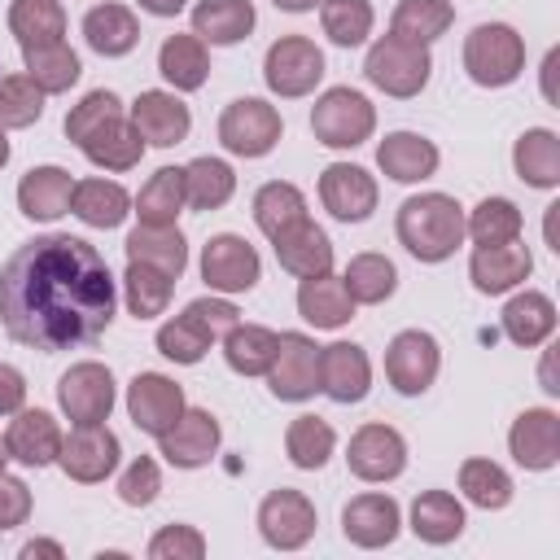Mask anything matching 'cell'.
I'll use <instances>...</instances> for the list:
<instances>
[{
  "label": "cell",
  "instance_id": "55",
  "mask_svg": "<svg viewBox=\"0 0 560 560\" xmlns=\"http://www.w3.org/2000/svg\"><path fill=\"white\" fill-rule=\"evenodd\" d=\"M22 398H26V381H22V372L9 368V363H0V416L22 411Z\"/></svg>",
  "mask_w": 560,
  "mask_h": 560
},
{
  "label": "cell",
  "instance_id": "32",
  "mask_svg": "<svg viewBox=\"0 0 560 560\" xmlns=\"http://www.w3.org/2000/svg\"><path fill=\"white\" fill-rule=\"evenodd\" d=\"M158 70L175 92H197L210 74L206 44L197 35H166L162 48H158Z\"/></svg>",
  "mask_w": 560,
  "mask_h": 560
},
{
  "label": "cell",
  "instance_id": "2",
  "mask_svg": "<svg viewBox=\"0 0 560 560\" xmlns=\"http://www.w3.org/2000/svg\"><path fill=\"white\" fill-rule=\"evenodd\" d=\"M66 136L79 144V153L92 166H105V171H131L140 162V153H144L140 131L122 114V101L114 92H105V88L88 92L66 114Z\"/></svg>",
  "mask_w": 560,
  "mask_h": 560
},
{
  "label": "cell",
  "instance_id": "15",
  "mask_svg": "<svg viewBox=\"0 0 560 560\" xmlns=\"http://www.w3.org/2000/svg\"><path fill=\"white\" fill-rule=\"evenodd\" d=\"M57 464L66 468V477H74L83 486L105 481L118 468V438L105 424H74V433L61 438Z\"/></svg>",
  "mask_w": 560,
  "mask_h": 560
},
{
  "label": "cell",
  "instance_id": "30",
  "mask_svg": "<svg viewBox=\"0 0 560 560\" xmlns=\"http://www.w3.org/2000/svg\"><path fill=\"white\" fill-rule=\"evenodd\" d=\"M298 311L306 324L315 328H341L350 315H354V298L346 293V284L337 276H306L302 289H298Z\"/></svg>",
  "mask_w": 560,
  "mask_h": 560
},
{
  "label": "cell",
  "instance_id": "12",
  "mask_svg": "<svg viewBox=\"0 0 560 560\" xmlns=\"http://www.w3.org/2000/svg\"><path fill=\"white\" fill-rule=\"evenodd\" d=\"M258 534L276 551H298L315 534V503L302 490H289V486L271 490L258 503Z\"/></svg>",
  "mask_w": 560,
  "mask_h": 560
},
{
  "label": "cell",
  "instance_id": "44",
  "mask_svg": "<svg viewBox=\"0 0 560 560\" xmlns=\"http://www.w3.org/2000/svg\"><path fill=\"white\" fill-rule=\"evenodd\" d=\"M171 289H175V276H166L162 267L127 262L122 293H127V311H131L136 319H153V315H162L166 302H171Z\"/></svg>",
  "mask_w": 560,
  "mask_h": 560
},
{
  "label": "cell",
  "instance_id": "31",
  "mask_svg": "<svg viewBox=\"0 0 560 560\" xmlns=\"http://www.w3.org/2000/svg\"><path fill=\"white\" fill-rule=\"evenodd\" d=\"M249 31H254L249 0H197V9H192V35L201 44H236Z\"/></svg>",
  "mask_w": 560,
  "mask_h": 560
},
{
  "label": "cell",
  "instance_id": "53",
  "mask_svg": "<svg viewBox=\"0 0 560 560\" xmlns=\"http://www.w3.org/2000/svg\"><path fill=\"white\" fill-rule=\"evenodd\" d=\"M158 490H162V472H158V464H153L149 455H140V459L122 472V481H118V499H122L127 508H149V503L158 499Z\"/></svg>",
  "mask_w": 560,
  "mask_h": 560
},
{
  "label": "cell",
  "instance_id": "43",
  "mask_svg": "<svg viewBox=\"0 0 560 560\" xmlns=\"http://www.w3.org/2000/svg\"><path fill=\"white\" fill-rule=\"evenodd\" d=\"M341 284H346V293L354 302L376 306V302H385L398 289V267L385 254H354L350 267H346V276H341Z\"/></svg>",
  "mask_w": 560,
  "mask_h": 560
},
{
  "label": "cell",
  "instance_id": "9",
  "mask_svg": "<svg viewBox=\"0 0 560 560\" xmlns=\"http://www.w3.org/2000/svg\"><path fill=\"white\" fill-rule=\"evenodd\" d=\"M262 79H267V88L276 96H306L324 79V52L306 35H280L267 48Z\"/></svg>",
  "mask_w": 560,
  "mask_h": 560
},
{
  "label": "cell",
  "instance_id": "57",
  "mask_svg": "<svg viewBox=\"0 0 560 560\" xmlns=\"http://www.w3.org/2000/svg\"><path fill=\"white\" fill-rule=\"evenodd\" d=\"M22 556H26V560H35V556H52V560H61V547L39 538V542H26V547H22Z\"/></svg>",
  "mask_w": 560,
  "mask_h": 560
},
{
  "label": "cell",
  "instance_id": "4",
  "mask_svg": "<svg viewBox=\"0 0 560 560\" xmlns=\"http://www.w3.org/2000/svg\"><path fill=\"white\" fill-rule=\"evenodd\" d=\"M236 324V306L223 298H197L184 306V315H175L171 324L158 328V350L171 363H201V354L210 350V341H219L228 328Z\"/></svg>",
  "mask_w": 560,
  "mask_h": 560
},
{
  "label": "cell",
  "instance_id": "40",
  "mask_svg": "<svg viewBox=\"0 0 560 560\" xmlns=\"http://www.w3.org/2000/svg\"><path fill=\"white\" fill-rule=\"evenodd\" d=\"M9 31L22 48L57 44L66 35V9L57 0H13L9 4Z\"/></svg>",
  "mask_w": 560,
  "mask_h": 560
},
{
  "label": "cell",
  "instance_id": "58",
  "mask_svg": "<svg viewBox=\"0 0 560 560\" xmlns=\"http://www.w3.org/2000/svg\"><path fill=\"white\" fill-rule=\"evenodd\" d=\"M319 0H276V9H284V13H306V9H315Z\"/></svg>",
  "mask_w": 560,
  "mask_h": 560
},
{
  "label": "cell",
  "instance_id": "41",
  "mask_svg": "<svg viewBox=\"0 0 560 560\" xmlns=\"http://www.w3.org/2000/svg\"><path fill=\"white\" fill-rule=\"evenodd\" d=\"M451 22H455L451 0H398L389 35L411 39V44H433L438 35H446Z\"/></svg>",
  "mask_w": 560,
  "mask_h": 560
},
{
  "label": "cell",
  "instance_id": "46",
  "mask_svg": "<svg viewBox=\"0 0 560 560\" xmlns=\"http://www.w3.org/2000/svg\"><path fill=\"white\" fill-rule=\"evenodd\" d=\"M302 219H306V197H302L293 184L271 179V184H262V188L254 192V223H258L267 236H280L284 228H293V223H302Z\"/></svg>",
  "mask_w": 560,
  "mask_h": 560
},
{
  "label": "cell",
  "instance_id": "19",
  "mask_svg": "<svg viewBox=\"0 0 560 560\" xmlns=\"http://www.w3.org/2000/svg\"><path fill=\"white\" fill-rule=\"evenodd\" d=\"M508 446H512V459L529 472H542V468H556L560 459V416L547 411V407H529L512 420V433H508Z\"/></svg>",
  "mask_w": 560,
  "mask_h": 560
},
{
  "label": "cell",
  "instance_id": "1",
  "mask_svg": "<svg viewBox=\"0 0 560 560\" xmlns=\"http://www.w3.org/2000/svg\"><path fill=\"white\" fill-rule=\"evenodd\" d=\"M114 276L96 245L48 232L0 267V324L18 346L57 354L92 346L114 319Z\"/></svg>",
  "mask_w": 560,
  "mask_h": 560
},
{
  "label": "cell",
  "instance_id": "49",
  "mask_svg": "<svg viewBox=\"0 0 560 560\" xmlns=\"http://www.w3.org/2000/svg\"><path fill=\"white\" fill-rule=\"evenodd\" d=\"M459 490H464V499L468 503H477V508H508V499H512V477L494 464V459H464L459 464Z\"/></svg>",
  "mask_w": 560,
  "mask_h": 560
},
{
  "label": "cell",
  "instance_id": "25",
  "mask_svg": "<svg viewBox=\"0 0 560 560\" xmlns=\"http://www.w3.org/2000/svg\"><path fill=\"white\" fill-rule=\"evenodd\" d=\"M271 245H276L280 267H284V271H293L298 280L332 271V245H328L324 228H315L311 219H302V223L284 228L280 236H271Z\"/></svg>",
  "mask_w": 560,
  "mask_h": 560
},
{
  "label": "cell",
  "instance_id": "60",
  "mask_svg": "<svg viewBox=\"0 0 560 560\" xmlns=\"http://www.w3.org/2000/svg\"><path fill=\"white\" fill-rule=\"evenodd\" d=\"M4 464H9V446H4V438H0V472H4Z\"/></svg>",
  "mask_w": 560,
  "mask_h": 560
},
{
  "label": "cell",
  "instance_id": "37",
  "mask_svg": "<svg viewBox=\"0 0 560 560\" xmlns=\"http://www.w3.org/2000/svg\"><path fill=\"white\" fill-rule=\"evenodd\" d=\"M127 262H149V267H162L166 276L179 280V271L188 267V241L179 236V228H149V223H140L127 236Z\"/></svg>",
  "mask_w": 560,
  "mask_h": 560
},
{
  "label": "cell",
  "instance_id": "52",
  "mask_svg": "<svg viewBox=\"0 0 560 560\" xmlns=\"http://www.w3.org/2000/svg\"><path fill=\"white\" fill-rule=\"evenodd\" d=\"M149 556L153 560H201L206 556V538L192 525H166V529L153 534Z\"/></svg>",
  "mask_w": 560,
  "mask_h": 560
},
{
  "label": "cell",
  "instance_id": "47",
  "mask_svg": "<svg viewBox=\"0 0 560 560\" xmlns=\"http://www.w3.org/2000/svg\"><path fill=\"white\" fill-rule=\"evenodd\" d=\"M464 232L477 245H508L521 236V210L508 197H486L477 201V210L464 219Z\"/></svg>",
  "mask_w": 560,
  "mask_h": 560
},
{
  "label": "cell",
  "instance_id": "42",
  "mask_svg": "<svg viewBox=\"0 0 560 560\" xmlns=\"http://www.w3.org/2000/svg\"><path fill=\"white\" fill-rule=\"evenodd\" d=\"M236 188V175L223 158H197L184 166V201L192 210H219Z\"/></svg>",
  "mask_w": 560,
  "mask_h": 560
},
{
  "label": "cell",
  "instance_id": "28",
  "mask_svg": "<svg viewBox=\"0 0 560 560\" xmlns=\"http://www.w3.org/2000/svg\"><path fill=\"white\" fill-rule=\"evenodd\" d=\"M4 446H9V459H18V464H26V468H44V464H52L57 459V451H61V429H57V420L48 416V411H18V420L9 424V433H4Z\"/></svg>",
  "mask_w": 560,
  "mask_h": 560
},
{
  "label": "cell",
  "instance_id": "50",
  "mask_svg": "<svg viewBox=\"0 0 560 560\" xmlns=\"http://www.w3.org/2000/svg\"><path fill=\"white\" fill-rule=\"evenodd\" d=\"M324 35L341 48H354L372 35V4L368 0H319Z\"/></svg>",
  "mask_w": 560,
  "mask_h": 560
},
{
  "label": "cell",
  "instance_id": "3",
  "mask_svg": "<svg viewBox=\"0 0 560 560\" xmlns=\"http://www.w3.org/2000/svg\"><path fill=\"white\" fill-rule=\"evenodd\" d=\"M398 241L420 262H442L464 241V210L446 192H420L398 206Z\"/></svg>",
  "mask_w": 560,
  "mask_h": 560
},
{
  "label": "cell",
  "instance_id": "36",
  "mask_svg": "<svg viewBox=\"0 0 560 560\" xmlns=\"http://www.w3.org/2000/svg\"><path fill=\"white\" fill-rule=\"evenodd\" d=\"M70 210H74L88 228H118V223L131 214V197H127V188L114 184V179H83V184H74Z\"/></svg>",
  "mask_w": 560,
  "mask_h": 560
},
{
  "label": "cell",
  "instance_id": "22",
  "mask_svg": "<svg viewBox=\"0 0 560 560\" xmlns=\"http://www.w3.org/2000/svg\"><path fill=\"white\" fill-rule=\"evenodd\" d=\"M158 442H162V455L175 468H201L219 451V420L210 411H201V407H192V411L184 407V416Z\"/></svg>",
  "mask_w": 560,
  "mask_h": 560
},
{
  "label": "cell",
  "instance_id": "10",
  "mask_svg": "<svg viewBox=\"0 0 560 560\" xmlns=\"http://www.w3.org/2000/svg\"><path fill=\"white\" fill-rule=\"evenodd\" d=\"M258 249L245 241V236H232V232H219L210 236V245L201 249V280L214 289V293H249L258 284Z\"/></svg>",
  "mask_w": 560,
  "mask_h": 560
},
{
  "label": "cell",
  "instance_id": "8",
  "mask_svg": "<svg viewBox=\"0 0 560 560\" xmlns=\"http://www.w3.org/2000/svg\"><path fill=\"white\" fill-rule=\"evenodd\" d=\"M280 140V114L276 105L258 96H241L219 114V144L236 158H262Z\"/></svg>",
  "mask_w": 560,
  "mask_h": 560
},
{
  "label": "cell",
  "instance_id": "24",
  "mask_svg": "<svg viewBox=\"0 0 560 560\" xmlns=\"http://www.w3.org/2000/svg\"><path fill=\"white\" fill-rule=\"evenodd\" d=\"M534 271V258L521 241H508V245H477L472 249V262H468V276L477 284V293H508L516 289L525 276Z\"/></svg>",
  "mask_w": 560,
  "mask_h": 560
},
{
  "label": "cell",
  "instance_id": "7",
  "mask_svg": "<svg viewBox=\"0 0 560 560\" xmlns=\"http://www.w3.org/2000/svg\"><path fill=\"white\" fill-rule=\"evenodd\" d=\"M372 127H376V109L354 88H328L311 109V131L328 149H354L372 136Z\"/></svg>",
  "mask_w": 560,
  "mask_h": 560
},
{
  "label": "cell",
  "instance_id": "27",
  "mask_svg": "<svg viewBox=\"0 0 560 560\" xmlns=\"http://www.w3.org/2000/svg\"><path fill=\"white\" fill-rule=\"evenodd\" d=\"M70 197H74V179L70 171L61 166H35L22 175L18 184V206L26 219H39V223H52L70 210Z\"/></svg>",
  "mask_w": 560,
  "mask_h": 560
},
{
  "label": "cell",
  "instance_id": "5",
  "mask_svg": "<svg viewBox=\"0 0 560 560\" xmlns=\"http://www.w3.org/2000/svg\"><path fill=\"white\" fill-rule=\"evenodd\" d=\"M464 70L477 88H508L525 70V44L508 22H481L464 39Z\"/></svg>",
  "mask_w": 560,
  "mask_h": 560
},
{
  "label": "cell",
  "instance_id": "48",
  "mask_svg": "<svg viewBox=\"0 0 560 560\" xmlns=\"http://www.w3.org/2000/svg\"><path fill=\"white\" fill-rule=\"evenodd\" d=\"M332 446H337V433L319 416H298L289 424V433H284V451H289V459L298 468H324L328 455H332Z\"/></svg>",
  "mask_w": 560,
  "mask_h": 560
},
{
  "label": "cell",
  "instance_id": "20",
  "mask_svg": "<svg viewBox=\"0 0 560 560\" xmlns=\"http://www.w3.org/2000/svg\"><path fill=\"white\" fill-rule=\"evenodd\" d=\"M319 389L332 402H359L372 389V363L363 346L354 341H332L319 350Z\"/></svg>",
  "mask_w": 560,
  "mask_h": 560
},
{
  "label": "cell",
  "instance_id": "56",
  "mask_svg": "<svg viewBox=\"0 0 560 560\" xmlns=\"http://www.w3.org/2000/svg\"><path fill=\"white\" fill-rule=\"evenodd\" d=\"M184 4H188V0H140V9L153 13V18H175Z\"/></svg>",
  "mask_w": 560,
  "mask_h": 560
},
{
  "label": "cell",
  "instance_id": "11",
  "mask_svg": "<svg viewBox=\"0 0 560 560\" xmlns=\"http://www.w3.org/2000/svg\"><path fill=\"white\" fill-rule=\"evenodd\" d=\"M57 402L74 424H105L114 407V372L105 363H74L57 381Z\"/></svg>",
  "mask_w": 560,
  "mask_h": 560
},
{
  "label": "cell",
  "instance_id": "18",
  "mask_svg": "<svg viewBox=\"0 0 560 560\" xmlns=\"http://www.w3.org/2000/svg\"><path fill=\"white\" fill-rule=\"evenodd\" d=\"M319 201L332 219L341 223H359L376 210V179L363 171V166H350V162H332L324 166L319 175Z\"/></svg>",
  "mask_w": 560,
  "mask_h": 560
},
{
  "label": "cell",
  "instance_id": "17",
  "mask_svg": "<svg viewBox=\"0 0 560 560\" xmlns=\"http://www.w3.org/2000/svg\"><path fill=\"white\" fill-rule=\"evenodd\" d=\"M127 411H131L136 429L162 438L184 416V389L171 376H162V372H140L127 385Z\"/></svg>",
  "mask_w": 560,
  "mask_h": 560
},
{
  "label": "cell",
  "instance_id": "33",
  "mask_svg": "<svg viewBox=\"0 0 560 560\" xmlns=\"http://www.w3.org/2000/svg\"><path fill=\"white\" fill-rule=\"evenodd\" d=\"M512 166L529 188H556L560 184V140H556V131L529 127L512 149Z\"/></svg>",
  "mask_w": 560,
  "mask_h": 560
},
{
  "label": "cell",
  "instance_id": "23",
  "mask_svg": "<svg viewBox=\"0 0 560 560\" xmlns=\"http://www.w3.org/2000/svg\"><path fill=\"white\" fill-rule=\"evenodd\" d=\"M398 503L389 494H359L341 508V529L354 547H389L398 538Z\"/></svg>",
  "mask_w": 560,
  "mask_h": 560
},
{
  "label": "cell",
  "instance_id": "21",
  "mask_svg": "<svg viewBox=\"0 0 560 560\" xmlns=\"http://www.w3.org/2000/svg\"><path fill=\"white\" fill-rule=\"evenodd\" d=\"M131 127L140 131L144 144L171 149L188 136L192 118H188V105L175 92H140L136 105H131Z\"/></svg>",
  "mask_w": 560,
  "mask_h": 560
},
{
  "label": "cell",
  "instance_id": "59",
  "mask_svg": "<svg viewBox=\"0 0 560 560\" xmlns=\"http://www.w3.org/2000/svg\"><path fill=\"white\" fill-rule=\"evenodd\" d=\"M9 162V140H4V131H0V166Z\"/></svg>",
  "mask_w": 560,
  "mask_h": 560
},
{
  "label": "cell",
  "instance_id": "34",
  "mask_svg": "<svg viewBox=\"0 0 560 560\" xmlns=\"http://www.w3.org/2000/svg\"><path fill=\"white\" fill-rule=\"evenodd\" d=\"M276 346H280V332H271L262 324H241L236 319L223 332V359L241 376H262L271 368V359H276Z\"/></svg>",
  "mask_w": 560,
  "mask_h": 560
},
{
  "label": "cell",
  "instance_id": "6",
  "mask_svg": "<svg viewBox=\"0 0 560 560\" xmlns=\"http://www.w3.org/2000/svg\"><path fill=\"white\" fill-rule=\"evenodd\" d=\"M429 70H433L429 48L411 44V39H398V35H381L368 48V61H363L368 83H376L385 96H416L429 83Z\"/></svg>",
  "mask_w": 560,
  "mask_h": 560
},
{
  "label": "cell",
  "instance_id": "35",
  "mask_svg": "<svg viewBox=\"0 0 560 560\" xmlns=\"http://www.w3.org/2000/svg\"><path fill=\"white\" fill-rule=\"evenodd\" d=\"M411 529H416V538H424L433 547L455 542L464 534V508H459V499L451 490H424V494H416V503H411Z\"/></svg>",
  "mask_w": 560,
  "mask_h": 560
},
{
  "label": "cell",
  "instance_id": "29",
  "mask_svg": "<svg viewBox=\"0 0 560 560\" xmlns=\"http://www.w3.org/2000/svg\"><path fill=\"white\" fill-rule=\"evenodd\" d=\"M83 39H88V48L101 52V57H122V52L136 48L140 22H136V13H131L127 4H96V9H88V18H83Z\"/></svg>",
  "mask_w": 560,
  "mask_h": 560
},
{
  "label": "cell",
  "instance_id": "16",
  "mask_svg": "<svg viewBox=\"0 0 560 560\" xmlns=\"http://www.w3.org/2000/svg\"><path fill=\"white\" fill-rule=\"evenodd\" d=\"M346 464L359 481H394L402 468H407V442L398 429L389 424H363L354 438H350V451H346Z\"/></svg>",
  "mask_w": 560,
  "mask_h": 560
},
{
  "label": "cell",
  "instance_id": "45",
  "mask_svg": "<svg viewBox=\"0 0 560 560\" xmlns=\"http://www.w3.org/2000/svg\"><path fill=\"white\" fill-rule=\"evenodd\" d=\"M22 57H26L31 83H35L44 96H48V92H66V88L79 79V57H74V48H70L66 39L39 44V48H22Z\"/></svg>",
  "mask_w": 560,
  "mask_h": 560
},
{
  "label": "cell",
  "instance_id": "51",
  "mask_svg": "<svg viewBox=\"0 0 560 560\" xmlns=\"http://www.w3.org/2000/svg\"><path fill=\"white\" fill-rule=\"evenodd\" d=\"M44 114V92L31 83V74H9L0 79V131L9 127H31Z\"/></svg>",
  "mask_w": 560,
  "mask_h": 560
},
{
  "label": "cell",
  "instance_id": "14",
  "mask_svg": "<svg viewBox=\"0 0 560 560\" xmlns=\"http://www.w3.org/2000/svg\"><path fill=\"white\" fill-rule=\"evenodd\" d=\"M438 368H442V350H438V341H433L429 332H420V328L398 332V337L389 341V350H385V376H389V385H394L398 394H424V389L433 385Z\"/></svg>",
  "mask_w": 560,
  "mask_h": 560
},
{
  "label": "cell",
  "instance_id": "26",
  "mask_svg": "<svg viewBox=\"0 0 560 560\" xmlns=\"http://www.w3.org/2000/svg\"><path fill=\"white\" fill-rule=\"evenodd\" d=\"M376 166L398 184H420L438 171V144L416 131H394L376 144Z\"/></svg>",
  "mask_w": 560,
  "mask_h": 560
},
{
  "label": "cell",
  "instance_id": "39",
  "mask_svg": "<svg viewBox=\"0 0 560 560\" xmlns=\"http://www.w3.org/2000/svg\"><path fill=\"white\" fill-rule=\"evenodd\" d=\"M179 210H184V171H179V166L153 171L149 184H144L140 197H136L140 223H149V228H175Z\"/></svg>",
  "mask_w": 560,
  "mask_h": 560
},
{
  "label": "cell",
  "instance_id": "54",
  "mask_svg": "<svg viewBox=\"0 0 560 560\" xmlns=\"http://www.w3.org/2000/svg\"><path fill=\"white\" fill-rule=\"evenodd\" d=\"M31 516V490L18 481V477H4L0 472V529H13Z\"/></svg>",
  "mask_w": 560,
  "mask_h": 560
},
{
  "label": "cell",
  "instance_id": "38",
  "mask_svg": "<svg viewBox=\"0 0 560 560\" xmlns=\"http://www.w3.org/2000/svg\"><path fill=\"white\" fill-rule=\"evenodd\" d=\"M556 328V306L547 293H516L508 306H503V332L516 341V346H542Z\"/></svg>",
  "mask_w": 560,
  "mask_h": 560
},
{
  "label": "cell",
  "instance_id": "13",
  "mask_svg": "<svg viewBox=\"0 0 560 560\" xmlns=\"http://www.w3.org/2000/svg\"><path fill=\"white\" fill-rule=\"evenodd\" d=\"M267 381H271V394L280 402H302L319 389V346L302 332H280V346H276V359L267 368Z\"/></svg>",
  "mask_w": 560,
  "mask_h": 560
}]
</instances>
